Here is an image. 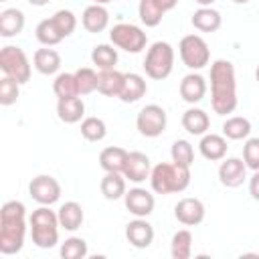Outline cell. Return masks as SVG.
Returning a JSON list of instances; mask_svg holds the SVG:
<instances>
[{"instance_id": "obj_1", "label": "cell", "mask_w": 259, "mask_h": 259, "mask_svg": "<svg viewBox=\"0 0 259 259\" xmlns=\"http://www.w3.org/2000/svg\"><path fill=\"white\" fill-rule=\"evenodd\" d=\"M210 105L219 115H227L237 109L235 67L227 59H217L210 65Z\"/></svg>"}, {"instance_id": "obj_2", "label": "cell", "mask_w": 259, "mask_h": 259, "mask_svg": "<svg viewBox=\"0 0 259 259\" xmlns=\"http://www.w3.org/2000/svg\"><path fill=\"white\" fill-rule=\"evenodd\" d=\"M26 208L20 200H8L0 208V253L14 255L24 245Z\"/></svg>"}, {"instance_id": "obj_3", "label": "cell", "mask_w": 259, "mask_h": 259, "mask_svg": "<svg viewBox=\"0 0 259 259\" xmlns=\"http://www.w3.org/2000/svg\"><path fill=\"white\" fill-rule=\"evenodd\" d=\"M150 184L156 194H172L182 192L190 184V168L180 164L160 162L150 172Z\"/></svg>"}, {"instance_id": "obj_4", "label": "cell", "mask_w": 259, "mask_h": 259, "mask_svg": "<svg viewBox=\"0 0 259 259\" xmlns=\"http://www.w3.org/2000/svg\"><path fill=\"white\" fill-rule=\"evenodd\" d=\"M30 237L32 243L38 249H51L59 243V214L55 210H51L49 206L40 204L36 210H32L30 219Z\"/></svg>"}, {"instance_id": "obj_5", "label": "cell", "mask_w": 259, "mask_h": 259, "mask_svg": "<svg viewBox=\"0 0 259 259\" xmlns=\"http://www.w3.org/2000/svg\"><path fill=\"white\" fill-rule=\"evenodd\" d=\"M174 69V49L166 40H156L144 59V71L150 79L162 81L166 79Z\"/></svg>"}, {"instance_id": "obj_6", "label": "cell", "mask_w": 259, "mask_h": 259, "mask_svg": "<svg viewBox=\"0 0 259 259\" xmlns=\"http://www.w3.org/2000/svg\"><path fill=\"white\" fill-rule=\"evenodd\" d=\"M0 69H2L4 75L12 77L20 85H24L30 79V61H28L26 53L20 47H14V45L2 47V51H0Z\"/></svg>"}, {"instance_id": "obj_7", "label": "cell", "mask_w": 259, "mask_h": 259, "mask_svg": "<svg viewBox=\"0 0 259 259\" xmlns=\"http://www.w3.org/2000/svg\"><path fill=\"white\" fill-rule=\"evenodd\" d=\"M178 53H180L182 63L192 71H198V69L206 67L208 61H210V49H208L206 40L198 34L182 36L180 45H178Z\"/></svg>"}, {"instance_id": "obj_8", "label": "cell", "mask_w": 259, "mask_h": 259, "mask_svg": "<svg viewBox=\"0 0 259 259\" xmlns=\"http://www.w3.org/2000/svg\"><path fill=\"white\" fill-rule=\"evenodd\" d=\"M109 40L113 42V47L125 53H140L146 49L148 36L140 26L130 22H119L109 30Z\"/></svg>"}, {"instance_id": "obj_9", "label": "cell", "mask_w": 259, "mask_h": 259, "mask_svg": "<svg viewBox=\"0 0 259 259\" xmlns=\"http://www.w3.org/2000/svg\"><path fill=\"white\" fill-rule=\"evenodd\" d=\"M166 121H168V117H166L164 107H160L156 103H150V105L140 109V113L136 117V127L146 138H158V136L164 134Z\"/></svg>"}, {"instance_id": "obj_10", "label": "cell", "mask_w": 259, "mask_h": 259, "mask_svg": "<svg viewBox=\"0 0 259 259\" xmlns=\"http://www.w3.org/2000/svg\"><path fill=\"white\" fill-rule=\"evenodd\" d=\"M28 194L38 204L51 206V204H55L61 198V184L57 182V178H53L49 174H38V176H34L30 180Z\"/></svg>"}, {"instance_id": "obj_11", "label": "cell", "mask_w": 259, "mask_h": 259, "mask_svg": "<svg viewBox=\"0 0 259 259\" xmlns=\"http://www.w3.org/2000/svg\"><path fill=\"white\" fill-rule=\"evenodd\" d=\"M123 202H125V208L134 217H144V219L154 212V204H156L154 194L150 190H146V188H140V186L130 188L123 194Z\"/></svg>"}, {"instance_id": "obj_12", "label": "cell", "mask_w": 259, "mask_h": 259, "mask_svg": "<svg viewBox=\"0 0 259 259\" xmlns=\"http://www.w3.org/2000/svg\"><path fill=\"white\" fill-rule=\"evenodd\" d=\"M174 217L178 223H182L186 227H196L204 221V204L192 196L180 198L174 206Z\"/></svg>"}, {"instance_id": "obj_13", "label": "cell", "mask_w": 259, "mask_h": 259, "mask_svg": "<svg viewBox=\"0 0 259 259\" xmlns=\"http://www.w3.org/2000/svg\"><path fill=\"white\" fill-rule=\"evenodd\" d=\"M247 178V164L241 158H223L219 166V180L227 188H237Z\"/></svg>"}, {"instance_id": "obj_14", "label": "cell", "mask_w": 259, "mask_h": 259, "mask_svg": "<svg viewBox=\"0 0 259 259\" xmlns=\"http://www.w3.org/2000/svg\"><path fill=\"white\" fill-rule=\"evenodd\" d=\"M125 239L130 241L132 247L146 249L154 241V227L144 217H136L134 221H130L125 225Z\"/></svg>"}, {"instance_id": "obj_15", "label": "cell", "mask_w": 259, "mask_h": 259, "mask_svg": "<svg viewBox=\"0 0 259 259\" xmlns=\"http://www.w3.org/2000/svg\"><path fill=\"white\" fill-rule=\"evenodd\" d=\"M150 172H152V166H150V158L144 154V152H127V158H125V166H123V176L130 180V182H144L146 178H150Z\"/></svg>"}, {"instance_id": "obj_16", "label": "cell", "mask_w": 259, "mask_h": 259, "mask_svg": "<svg viewBox=\"0 0 259 259\" xmlns=\"http://www.w3.org/2000/svg\"><path fill=\"white\" fill-rule=\"evenodd\" d=\"M178 91H180V97L186 103H198L206 95V81L198 73H188V75L182 77Z\"/></svg>"}, {"instance_id": "obj_17", "label": "cell", "mask_w": 259, "mask_h": 259, "mask_svg": "<svg viewBox=\"0 0 259 259\" xmlns=\"http://www.w3.org/2000/svg\"><path fill=\"white\" fill-rule=\"evenodd\" d=\"M81 22L87 32H103L109 24V12L103 4H89L81 14Z\"/></svg>"}, {"instance_id": "obj_18", "label": "cell", "mask_w": 259, "mask_h": 259, "mask_svg": "<svg viewBox=\"0 0 259 259\" xmlns=\"http://www.w3.org/2000/svg\"><path fill=\"white\" fill-rule=\"evenodd\" d=\"M148 91V85H146V79L138 73H123V85H121V91H119V99L123 103H136L140 101Z\"/></svg>"}, {"instance_id": "obj_19", "label": "cell", "mask_w": 259, "mask_h": 259, "mask_svg": "<svg viewBox=\"0 0 259 259\" xmlns=\"http://www.w3.org/2000/svg\"><path fill=\"white\" fill-rule=\"evenodd\" d=\"M57 115L65 123H77V121H81L83 115H85V103H83L81 95L59 99L57 101Z\"/></svg>"}, {"instance_id": "obj_20", "label": "cell", "mask_w": 259, "mask_h": 259, "mask_svg": "<svg viewBox=\"0 0 259 259\" xmlns=\"http://www.w3.org/2000/svg\"><path fill=\"white\" fill-rule=\"evenodd\" d=\"M227 138L225 136H219V134H204L200 138V144H198V150L202 154V158L210 160V162H219L227 156Z\"/></svg>"}, {"instance_id": "obj_21", "label": "cell", "mask_w": 259, "mask_h": 259, "mask_svg": "<svg viewBox=\"0 0 259 259\" xmlns=\"http://www.w3.org/2000/svg\"><path fill=\"white\" fill-rule=\"evenodd\" d=\"M190 22H192V26H194L196 30H200V32H214V30L221 28L223 16H221L219 10H214V8H210V6H200V8L192 14Z\"/></svg>"}, {"instance_id": "obj_22", "label": "cell", "mask_w": 259, "mask_h": 259, "mask_svg": "<svg viewBox=\"0 0 259 259\" xmlns=\"http://www.w3.org/2000/svg\"><path fill=\"white\" fill-rule=\"evenodd\" d=\"M182 127L190 134V136H204L206 130L210 127V119L208 113L204 109L198 107H188L182 113Z\"/></svg>"}, {"instance_id": "obj_23", "label": "cell", "mask_w": 259, "mask_h": 259, "mask_svg": "<svg viewBox=\"0 0 259 259\" xmlns=\"http://www.w3.org/2000/svg\"><path fill=\"white\" fill-rule=\"evenodd\" d=\"M24 28V12L20 8H6L0 12V36L12 38Z\"/></svg>"}, {"instance_id": "obj_24", "label": "cell", "mask_w": 259, "mask_h": 259, "mask_svg": "<svg viewBox=\"0 0 259 259\" xmlns=\"http://www.w3.org/2000/svg\"><path fill=\"white\" fill-rule=\"evenodd\" d=\"M57 214H59V225L65 231H77L83 225V219H85L83 206L79 202H75V200H69V202L61 204Z\"/></svg>"}, {"instance_id": "obj_25", "label": "cell", "mask_w": 259, "mask_h": 259, "mask_svg": "<svg viewBox=\"0 0 259 259\" xmlns=\"http://www.w3.org/2000/svg\"><path fill=\"white\" fill-rule=\"evenodd\" d=\"M32 63H34V69L40 75H55L61 69V55L55 49H49V47L38 49L32 55Z\"/></svg>"}, {"instance_id": "obj_26", "label": "cell", "mask_w": 259, "mask_h": 259, "mask_svg": "<svg viewBox=\"0 0 259 259\" xmlns=\"http://www.w3.org/2000/svg\"><path fill=\"white\" fill-rule=\"evenodd\" d=\"M123 85V73L115 71V69H107V71H99L97 75V91L101 95L107 97H117Z\"/></svg>"}, {"instance_id": "obj_27", "label": "cell", "mask_w": 259, "mask_h": 259, "mask_svg": "<svg viewBox=\"0 0 259 259\" xmlns=\"http://www.w3.org/2000/svg\"><path fill=\"white\" fill-rule=\"evenodd\" d=\"M125 158H127V152L123 148H119V146H107L99 154V166L105 172H123Z\"/></svg>"}, {"instance_id": "obj_28", "label": "cell", "mask_w": 259, "mask_h": 259, "mask_svg": "<svg viewBox=\"0 0 259 259\" xmlns=\"http://www.w3.org/2000/svg\"><path fill=\"white\" fill-rule=\"evenodd\" d=\"M101 194L107 200H117L121 198L127 190H125V176L121 172H105V176L101 178Z\"/></svg>"}, {"instance_id": "obj_29", "label": "cell", "mask_w": 259, "mask_h": 259, "mask_svg": "<svg viewBox=\"0 0 259 259\" xmlns=\"http://www.w3.org/2000/svg\"><path fill=\"white\" fill-rule=\"evenodd\" d=\"M251 134V121L241 115L227 117L223 123V136L227 140H247Z\"/></svg>"}, {"instance_id": "obj_30", "label": "cell", "mask_w": 259, "mask_h": 259, "mask_svg": "<svg viewBox=\"0 0 259 259\" xmlns=\"http://www.w3.org/2000/svg\"><path fill=\"white\" fill-rule=\"evenodd\" d=\"M192 253V233L188 229H180L172 235L170 255L174 259H188Z\"/></svg>"}, {"instance_id": "obj_31", "label": "cell", "mask_w": 259, "mask_h": 259, "mask_svg": "<svg viewBox=\"0 0 259 259\" xmlns=\"http://www.w3.org/2000/svg\"><path fill=\"white\" fill-rule=\"evenodd\" d=\"M91 61L99 71H107V69H115L117 63V51L111 45H97L91 51Z\"/></svg>"}, {"instance_id": "obj_32", "label": "cell", "mask_w": 259, "mask_h": 259, "mask_svg": "<svg viewBox=\"0 0 259 259\" xmlns=\"http://www.w3.org/2000/svg\"><path fill=\"white\" fill-rule=\"evenodd\" d=\"M34 36H36V40H38L40 45H45V47H55V45H59V42L63 40V34L57 30L53 18L40 20V22L36 24V28H34Z\"/></svg>"}, {"instance_id": "obj_33", "label": "cell", "mask_w": 259, "mask_h": 259, "mask_svg": "<svg viewBox=\"0 0 259 259\" xmlns=\"http://www.w3.org/2000/svg\"><path fill=\"white\" fill-rule=\"evenodd\" d=\"M138 14H140V20L146 24V26H158L162 22V16L166 14L158 4L156 0H140L138 4Z\"/></svg>"}, {"instance_id": "obj_34", "label": "cell", "mask_w": 259, "mask_h": 259, "mask_svg": "<svg viewBox=\"0 0 259 259\" xmlns=\"http://www.w3.org/2000/svg\"><path fill=\"white\" fill-rule=\"evenodd\" d=\"M107 134V125L101 117H85L81 121V136L87 140V142H101Z\"/></svg>"}, {"instance_id": "obj_35", "label": "cell", "mask_w": 259, "mask_h": 259, "mask_svg": "<svg viewBox=\"0 0 259 259\" xmlns=\"http://www.w3.org/2000/svg\"><path fill=\"white\" fill-rule=\"evenodd\" d=\"M53 91L59 99H65V97H73V95H79L77 91V81H75V73H59L53 81Z\"/></svg>"}, {"instance_id": "obj_36", "label": "cell", "mask_w": 259, "mask_h": 259, "mask_svg": "<svg viewBox=\"0 0 259 259\" xmlns=\"http://www.w3.org/2000/svg\"><path fill=\"white\" fill-rule=\"evenodd\" d=\"M170 156H172V162L174 164H180V166H192L194 162V148L188 140H176L170 148Z\"/></svg>"}, {"instance_id": "obj_37", "label": "cell", "mask_w": 259, "mask_h": 259, "mask_svg": "<svg viewBox=\"0 0 259 259\" xmlns=\"http://www.w3.org/2000/svg\"><path fill=\"white\" fill-rule=\"evenodd\" d=\"M97 75L91 67H81L75 71V81H77V91L79 95H89L97 89Z\"/></svg>"}, {"instance_id": "obj_38", "label": "cell", "mask_w": 259, "mask_h": 259, "mask_svg": "<svg viewBox=\"0 0 259 259\" xmlns=\"http://www.w3.org/2000/svg\"><path fill=\"white\" fill-rule=\"evenodd\" d=\"M51 18H53V22H55L57 30L63 34V38H67V36H71V34H73V30H75V26H77V16H75L71 10L61 8V10H57Z\"/></svg>"}, {"instance_id": "obj_39", "label": "cell", "mask_w": 259, "mask_h": 259, "mask_svg": "<svg viewBox=\"0 0 259 259\" xmlns=\"http://www.w3.org/2000/svg\"><path fill=\"white\" fill-rule=\"evenodd\" d=\"M61 257L63 259H83L87 257V243L81 237H69L61 245Z\"/></svg>"}, {"instance_id": "obj_40", "label": "cell", "mask_w": 259, "mask_h": 259, "mask_svg": "<svg viewBox=\"0 0 259 259\" xmlns=\"http://www.w3.org/2000/svg\"><path fill=\"white\" fill-rule=\"evenodd\" d=\"M20 83L18 81H14L12 77H8V75H4L2 79H0V103L4 105V107H8V105H12V103H16V99H18V93H20Z\"/></svg>"}, {"instance_id": "obj_41", "label": "cell", "mask_w": 259, "mask_h": 259, "mask_svg": "<svg viewBox=\"0 0 259 259\" xmlns=\"http://www.w3.org/2000/svg\"><path fill=\"white\" fill-rule=\"evenodd\" d=\"M243 162L249 170H259V138H249L243 146Z\"/></svg>"}, {"instance_id": "obj_42", "label": "cell", "mask_w": 259, "mask_h": 259, "mask_svg": "<svg viewBox=\"0 0 259 259\" xmlns=\"http://www.w3.org/2000/svg\"><path fill=\"white\" fill-rule=\"evenodd\" d=\"M249 194H251L253 200L259 202V170H255V174L249 180Z\"/></svg>"}, {"instance_id": "obj_43", "label": "cell", "mask_w": 259, "mask_h": 259, "mask_svg": "<svg viewBox=\"0 0 259 259\" xmlns=\"http://www.w3.org/2000/svg\"><path fill=\"white\" fill-rule=\"evenodd\" d=\"M156 4L164 10V12H168V10H172V8H176V4H178V0H156Z\"/></svg>"}, {"instance_id": "obj_44", "label": "cell", "mask_w": 259, "mask_h": 259, "mask_svg": "<svg viewBox=\"0 0 259 259\" xmlns=\"http://www.w3.org/2000/svg\"><path fill=\"white\" fill-rule=\"evenodd\" d=\"M51 0H28V4H32V6H45V4H49Z\"/></svg>"}, {"instance_id": "obj_45", "label": "cell", "mask_w": 259, "mask_h": 259, "mask_svg": "<svg viewBox=\"0 0 259 259\" xmlns=\"http://www.w3.org/2000/svg\"><path fill=\"white\" fill-rule=\"evenodd\" d=\"M194 2H196L198 6H210V4L214 2V0H194Z\"/></svg>"}, {"instance_id": "obj_46", "label": "cell", "mask_w": 259, "mask_h": 259, "mask_svg": "<svg viewBox=\"0 0 259 259\" xmlns=\"http://www.w3.org/2000/svg\"><path fill=\"white\" fill-rule=\"evenodd\" d=\"M93 2H95V4H109L111 0H93Z\"/></svg>"}, {"instance_id": "obj_47", "label": "cell", "mask_w": 259, "mask_h": 259, "mask_svg": "<svg viewBox=\"0 0 259 259\" xmlns=\"http://www.w3.org/2000/svg\"><path fill=\"white\" fill-rule=\"evenodd\" d=\"M235 4H247V2H251V0H233Z\"/></svg>"}, {"instance_id": "obj_48", "label": "cell", "mask_w": 259, "mask_h": 259, "mask_svg": "<svg viewBox=\"0 0 259 259\" xmlns=\"http://www.w3.org/2000/svg\"><path fill=\"white\" fill-rule=\"evenodd\" d=\"M255 79H257V83H259V67L255 69Z\"/></svg>"}, {"instance_id": "obj_49", "label": "cell", "mask_w": 259, "mask_h": 259, "mask_svg": "<svg viewBox=\"0 0 259 259\" xmlns=\"http://www.w3.org/2000/svg\"><path fill=\"white\" fill-rule=\"evenodd\" d=\"M0 2H6V0H0Z\"/></svg>"}]
</instances>
